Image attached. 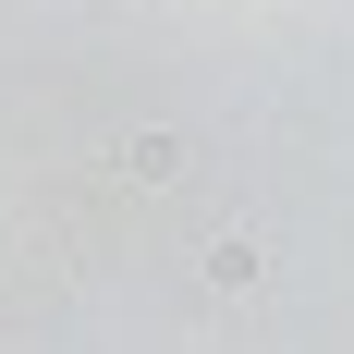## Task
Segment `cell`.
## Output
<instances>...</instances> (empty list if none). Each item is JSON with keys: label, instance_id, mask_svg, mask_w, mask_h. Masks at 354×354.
<instances>
[{"label": "cell", "instance_id": "cell-1", "mask_svg": "<svg viewBox=\"0 0 354 354\" xmlns=\"http://www.w3.org/2000/svg\"><path fill=\"white\" fill-rule=\"evenodd\" d=\"M171 159H183L171 135H135V147H122V171H135V183H171Z\"/></svg>", "mask_w": 354, "mask_h": 354}]
</instances>
